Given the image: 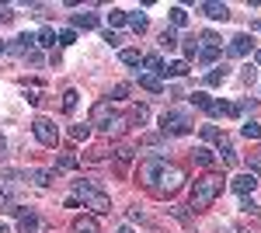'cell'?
I'll list each match as a JSON object with an SVG mask.
<instances>
[{
	"label": "cell",
	"instance_id": "28",
	"mask_svg": "<svg viewBox=\"0 0 261 233\" xmlns=\"http://www.w3.org/2000/svg\"><path fill=\"white\" fill-rule=\"evenodd\" d=\"M174 45H178V35H174L171 28H164L161 32V49H174Z\"/></svg>",
	"mask_w": 261,
	"mask_h": 233
},
{
	"label": "cell",
	"instance_id": "41",
	"mask_svg": "<svg viewBox=\"0 0 261 233\" xmlns=\"http://www.w3.org/2000/svg\"><path fill=\"white\" fill-rule=\"evenodd\" d=\"M4 150H7V139H4V136H0V153H4Z\"/></svg>",
	"mask_w": 261,
	"mask_h": 233
},
{
	"label": "cell",
	"instance_id": "2",
	"mask_svg": "<svg viewBox=\"0 0 261 233\" xmlns=\"http://www.w3.org/2000/svg\"><path fill=\"white\" fill-rule=\"evenodd\" d=\"M73 192H77V198H84V205L94 216L112 213V198H108V192H101L98 185H91V181H73Z\"/></svg>",
	"mask_w": 261,
	"mask_h": 233
},
{
	"label": "cell",
	"instance_id": "26",
	"mask_svg": "<svg viewBox=\"0 0 261 233\" xmlns=\"http://www.w3.org/2000/svg\"><path fill=\"white\" fill-rule=\"evenodd\" d=\"M77 101H81L77 91H66V94H63V112H77Z\"/></svg>",
	"mask_w": 261,
	"mask_h": 233
},
{
	"label": "cell",
	"instance_id": "8",
	"mask_svg": "<svg viewBox=\"0 0 261 233\" xmlns=\"http://www.w3.org/2000/svg\"><path fill=\"white\" fill-rule=\"evenodd\" d=\"M258 185H261V177L254 174V171H244V174H237V177H233V181H230V188H233V192H237V195H244V198H247V195L254 192Z\"/></svg>",
	"mask_w": 261,
	"mask_h": 233
},
{
	"label": "cell",
	"instance_id": "25",
	"mask_svg": "<svg viewBox=\"0 0 261 233\" xmlns=\"http://www.w3.org/2000/svg\"><path fill=\"white\" fill-rule=\"evenodd\" d=\"M129 24H133V32H136V35H143L150 21H146V14H129Z\"/></svg>",
	"mask_w": 261,
	"mask_h": 233
},
{
	"label": "cell",
	"instance_id": "35",
	"mask_svg": "<svg viewBox=\"0 0 261 233\" xmlns=\"http://www.w3.org/2000/svg\"><path fill=\"white\" fill-rule=\"evenodd\" d=\"M209 101H213V97L202 94V91H195V94H192V105H199V108H209Z\"/></svg>",
	"mask_w": 261,
	"mask_h": 233
},
{
	"label": "cell",
	"instance_id": "7",
	"mask_svg": "<svg viewBox=\"0 0 261 233\" xmlns=\"http://www.w3.org/2000/svg\"><path fill=\"white\" fill-rule=\"evenodd\" d=\"M112 122H115V115H112V101H98L94 108H91V125H98V129H112Z\"/></svg>",
	"mask_w": 261,
	"mask_h": 233
},
{
	"label": "cell",
	"instance_id": "11",
	"mask_svg": "<svg viewBox=\"0 0 261 233\" xmlns=\"http://www.w3.org/2000/svg\"><path fill=\"white\" fill-rule=\"evenodd\" d=\"M251 45H254V42H251V35H233V39H230V53H233V56H247V53H251Z\"/></svg>",
	"mask_w": 261,
	"mask_h": 233
},
{
	"label": "cell",
	"instance_id": "17",
	"mask_svg": "<svg viewBox=\"0 0 261 233\" xmlns=\"http://www.w3.org/2000/svg\"><path fill=\"white\" fill-rule=\"evenodd\" d=\"M220 160H223V164H230V167L237 164V153H233V146H230V139H226V136L220 139Z\"/></svg>",
	"mask_w": 261,
	"mask_h": 233
},
{
	"label": "cell",
	"instance_id": "21",
	"mask_svg": "<svg viewBox=\"0 0 261 233\" xmlns=\"http://www.w3.org/2000/svg\"><path fill=\"white\" fill-rule=\"evenodd\" d=\"M32 181L45 188V185H53V181H56V171H32Z\"/></svg>",
	"mask_w": 261,
	"mask_h": 233
},
{
	"label": "cell",
	"instance_id": "31",
	"mask_svg": "<svg viewBox=\"0 0 261 233\" xmlns=\"http://www.w3.org/2000/svg\"><path fill=\"white\" fill-rule=\"evenodd\" d=\"M133 118H136L140 125H146V122H150V108H146V105H136V108H133Z\"/></svg>",
	"mask_w": 261,
	"mask_h": 233
},
{
	"label": "cell",
	"instance_id": "19",
	"mask_svg": "<svg viewBox=\"0 0 261 233\" xmlns=\"http://www.w3.org/2000/svg\"><path fill=\"white\" fill-rule=\"evenodd\" d=\"M143 66H146L153 77H161V73H164V59L161 56H143Z\"/></svg>",
	"mask_w": 261,
	"mask_h": 233
},
{
	"label": "cell",
	"instance_id": "45",
	"mask_svg": "<svg viewBox=\"0 0 261 233\" xmlns=\"http://www.w3.org/2000/svg\"><path fill=\"white\" fill-rule=\"evenodd\" d=\"M258 28H261V24H258Z\"/></svg>",
	"mask_w": 261,
	"mask_h": 233
},
{
	"label": "cell",
	"instance_id": "22",
	"mask_svg": "<svg viewBox=\"0 0 261 233\" xmlns=\"http://www.w3.org/2000/svg\"><path fill=\"white\" fill-rule=\"evenodd\" d=\"M241 136L244 139H261V125H258V122H244V125H241Z\"/></svg>",
	"mask_w": 261,
	"mask_h": 233
},
{
	"label": "cell",
	"instance_id": "6",
	"mask_svg": "<svg viewBox=\"0 0 261 233\" xmlns=\"http://www.w3.org/2000/svg\"><path fill=\"white\" fill-rule=\"evenodd\" d=\"M164 167H167V160H164V157H153V160H146V164L140 167V181L146 185V188H153V185H157V177H161V171H164Z\"/></svg>",
	"mask_w": 261,
	"mask_h": 233
},
{
	"label": "cell",
	"instance_id": "15",
	"mask_svg": "<svg viewBox=\"0 0 261 233\" xmlns=\"http://www.w3.org/2000/svg\"><path fill=\"white\" fill-rule=\"evenodd\" d=\"M226 77H230V66L223 63V66H216V70H213V73H205V84H209V87H220Z\"/></svg>",
	"mask_w": 261,
	"mask_h": 233
},
{
	"label": "cell",
	"instance_id": "40",
	"mask_svg": "<svg viewBox=\"0 0 261 233\" xmlns=\"http://www.w3.org/2000/svg\"><path fill=\"white\" fill-rule=\"evenodd\" d=\"M251 171H254V174L261 177V160H254V164H251Z\"/></svg>",
	"mask_w": 261,
	"mask_h": 233
},
{
	"label": "cell",
	"instance_id": "14",
	"mask_svg": "<svg viewBox=\"0 0 261 233\" xmlns=\"http://www.w3.org/2000/svg\"><path fill=\"white\" fill-rule=\"evenodd\" d=\"M56 42H60V35H56L53 28H42L39 35H35V45H42V49H53Z\"/></svg>",
	"mask_w": 261,
	"mask_h": 233
},
{
	"label": "cell",
	"instance_id": "1",
	"mask_svg": "<svg viewBox=\"0 0 261 233\" xmlns=\"http://www.w3.org/2000/svg\"><path fill=\"white\" fill-rule=\"evenodd\" d=\"M220 192H223V177L220 174H205L202 181H195V188H192V209L199 213V209H209L216 198H220Z\"/></svg>",
	"mask_w": 261,
	"mask_h": 233
},
{
	"label": "cell",
	"instance_id": "38",
	"mask_svg": "<svg viewBox=\"0 0 261 233\" xmlns=\"http://www.w3.org/2000/svg\"><path fill=\"white\" fill-rule=\"evenodd\" d=\"M77 42V32H60V45H73Z\"/></svg>",
	"mask_w": 261,
	"mask_h": 233
},
{
	"label": "cell",
	"instance_id": "37",
	"mask_svg": "<svg viewBox=\"0 0 261 233\" xmlns=\"http://www.w3.org/2000/svg\"><path fill=\"white\" fill-rule=\"evenodd\" d=\"M70 167H77V157H60V171H70Z\"/></svg>",
	"mask_w": 261,
	"mask_h": 233
},
{
	"label": "cell",
	"instance_id": "9",
	"mask_svg": "<svg viewBox=\"0 0 261 233\" xmlns=\"http://www.w3.org/2000/svg\"><path fill=\"white\" fill-rule=\"evenodd\" d=\"M11 213L18 216V230H21V233H35V230H39V216H35V213H28L24 205H14Z\"/></svg>",
	"mask_w": 261,
	"mask_h": 233
},
{
	"label": "cell",
	"instance_id": "20",
	"mask_svg": "<svg viewBox=\"0 0 261 233\" xmlns=\"http://www.w3.org/2000/svg\"><path fill=\"white\" fill-rule=\"evenodd\" d=\"M167 14H171V24H174V28H181V24H188V11H185V7H171Z\"/></svg>",
	"mask_w": 261,
	"mask_h": 233
},
{
	"label": "cell",
	"instance_id": "10",
	"mask_svg": "<svg viewBox=\"0 0 261 233\" xmlns=\"http://www.w3.org/2000/svg\"><path fill=\"white\" fill-rule=\"evenodd\" d=\"M202 14L213 18V21H226V18H230V7H226V4H213V0H205V4H202Z\"/></svg>",
	"mask_w": 261,
	"mask_h": 233
},
{
	"label": "cell",
	"instance_id": "4",
	"mask_svg": "<svg viewBox=\"0 0 261 233\" xmlns=\"http://www.w3.org/2000/svg\"><path fill=\"white\" fill-rule=\"evenodd\" d=\"M185 185V171L181 167H164L161 177H157V185H153V192L157 195H174Z\"/></svg>",
	"mask_w": 261,
	"mask_h": 233
},
{
	"label": "cell",
	"instance_id": "24",
	"mask_svg": "<svg viewBox=\"0 0 261 233\" xmlns=\"http://www.w3.org/2000/svg\"><path fill=\"white\" fill-rule=\"evenodd\" d=\"M195 160H199L202 167H213V164H216V157H213V150H205V146H199V150H195Z\"/></svg>",
	"mask_w": 261,
	"mask_h": 233
},
{
	"label": "cell",
	"instance_id": "33",
	"mask_svg": "<svg viewBox=\"0 0 261 233\" xmlns=\"http://www.w3.org/2000/svg\"><path fill=\"white\" fill-rule=\"evenodd\" d=\"M91 136V122H81V125H73V139H87Z\"/></svg>",
	"mask_w": 261,
	"mask_h": 233
},
{
	"label": "cell",
	"instance_id": "36",
	"mask_svg": "<svg viewBox=\"0 0 261 233\" xmlns=\"http://www.w3.org/2000/svg\"><path fill=\"white\" fill-rule=\"evenodd\" d=\"M185 56H188V59H195V56H199V42H195V39H192V42H185Z\"/></svg>",
	"mask_w": 261,
	"mask_h": 233
},
{
	"label": "cell",
	"instance_id": "18",
	"mask_svg": "<svg viewBox=\"0 0 261 233\" xmlns=\"http://www.w3.org/2000/svg\"><path fill=\"white\" fill-rule=\"evenodd\" d=\"M185 73H188V63H185V59H178V63H167V66H164L161 77H185Z\"/></svg>",
	"mask_w": 261,
	"mask_h": 233
},
{
	"label": "cell",
	"instance_id": "30",
	"mask_svg": "<svg viewBox=\"0 0 261 233\" xmlns=\"http://www.w3.org/2000/svg\"><path fill=\"white\" fill-rule=\"evenodd\" d=\"M202 139H209V143H220L223 133L216 129V125H202Z\"/></svg>",
	"mask_w": 261,
	"mask_h": 233
},
{
	"label": "cell",
	"instance_id": "29",
	"mask_svg": "<svg viewBox=\"0 0 261 233\" xmlns=\"http://www.w3.org/2000/svg\"><path fill=\"white\" fill-rule=\"evenodd\" d=\"M133 153H136V150H133V146H129V143H125V146H119V150H115V160H119L122 167H125V164H129V160H133Z\"/></svg>",
	"mask_w": 261,
	"mask_h": 233
},
{
	"label": "cell",
	"instance_id": "16",
	"mask_svg": "<svg viewBox=\"0 0 261 233\" xmlns=\"http://www.w3.org/2000/svg\"><path fill=\"white\" fill-rule=\"evenodd\" d=\"M73 233H98V223L91 216H77L73 219Z\"/></svg>",
	"mask_w": 261,
	"mask_h": 233
},
{
	"label": "cell",
	"instance_id": "3",
	"mask_svg": "<svg viewBox=\"0 0 261 233\" xmlns=\"http://www.w3.org/2000/svg\"><path fill=\"white\" fill-rule=\"evenodd\" d=\"M192 133V118L185 115L181 108H167L161 115V136H188Z\"/></svg>",
	"mask_w": 261,
	"mask_h": 233
},
{
	"label": "cell",
	"instance_id": "5",
	"mask_svg": "<svg viewBox=\"0 0 261 233\" xmlns=\"http://www.w3.org/2000/svg\"><path fill=\"white\" fill-rule=\"evenodd\" d=\"M32 129H35V139H39L42 146H56V143H60V129H56L53 118H35Z\"/></svg>",
	"mask_w": 261,
	"mask_h": 233
},
{
	"label": "cell",
	"instance_id": "44",
	"mask_svg": "<svg viewBox=\"0 0 261 233\" xmlns=\"http://www.w3.org/2000/svg\"><path fill=\"white\" fill-rule=\"evenodd\" d=\"M4 49H7V45H4V42H0V56H4Z\"/></svg>",
	"mask_w": 261,
	"mask_h": 233
},
{
	"label": "cell",
	"instance_id": "13",
	"mask_svg": "<svg viewBox=\"0 0 261 233\" xmlns=\"http://www.w3.org/2000/svg\"><path fill=\"white\" fill-rule=\"evenodd\" d=\"M140 87H143V91H150V94H161V91H164L161 77H153V73H140Z\"/></svg>",
	"mask_w": 261,
	"mask_h": 233
},
{
	"label": "cell",
	"instance_id": "43",
	"mask_svg": "<svg viewBox=\"0 0 261 233\" xmlns=\"http://www.w3.org/2000/svg\"><path fill=\"white\" fill-rule=\"evenodd\" d=\"M254 63H258V66H261V53H254Z\"/></svg>",
	"mask_w": 261,
	"mask_h": 233
},
{
	"label": "cell",
	"instance_id": "42",
	"mask_svg": "<svg viewBox=\"0 0 261 233\" xmlns=\"http://www.w3.org/2000/svg\"><path fill=\"white\" fill-rule=\"evenodd\" d=\"M119 233H133V226H122V230Z\"/></svg>",
	"mask_w": 261,
	"mask_h": 233
},
{
	"label": "cell",
	"instance_id": "34",
	"mask_svg": "<svg viewBox=\"0 0 261 233\" xmlns=\"http://www.w3.org/2000/svg\"><path fill=\"white\" fill-rule=\"evenodd\" d=\"M125 94H129V84H115L112 87V101H122Z\"/></svg>",
	"mask_w": 261,
	"mask_h": 233
},
{
	"label": "cell",
	"instance_id": "32",
	"mask_svg": "<svg viewBox=\"0 0 261 233\" xmlns=\"http://www.w3.org/2000/svg\"><path fill=\"white\" fill-rule=\"evenodd\" d=\"M32 45H35V35H21V39H18V45H14V49H18V53H28Z\"/></svg>",
	"mask_w": 261,
	"mask_h": 233
},
{
	"label": "cell",
	"instance_id": "27",
	"mask_svg": "<svg viewBox=\"0 0 261 233\" xmlns=\"http://www.w3.org/2000/svg\"><path fill=\"white\" fill-rule=\"evenodd\" d=\"M122 63H125V66H140L143 56L136 53V49H122Z\"/></svg>",
	"mask_w": 261,
	"mask_h": 233
},
{
	"label": "cell",
	"instance_id": "12",
	"mask_svg": "<svg viewBox=\"0 0 261 233\" xmlns=\"http://www.w3.org/2000/svg\"><path fill=\"white\" fill-rule=\"evenodd\" d=\"M73 28H84V32L98 28V14H91V11H81V14H73Z\"/></svg>",
	"mask_w": 261,
	"mask_h": 233
},
{
	"label": "cell",
	"instance_id": "39",
	"mask_svg": "<svg viewBox=\"0 0 261 233\" xmlns=\"http://www.w3.org/2000/svg\"><path fill=\"white\" fill-rule=\"evenodd\" d=\"M105 42H108V45H112V49H115V45H119V35H115V32H112V28H108V32H105Z\"/></svg>",
	"mask_w": 261,
	"mask_h": 233
},
{
	"label": "cell",
	"instance_id": "23",
	"mask_svg": "<svg viewBox=\"0 0 261 233\" xmlns=\"http://www.w3.org/2000/svg\"><path fill=\"white\" fill-rule=\"evenodd\" d=\"M125 21H129V14H125V11H119V7H112V14H108V24H112V32H115L119 24H125Z\"/></svg>",
	"mask_w": 261,
	"mask_h": 233
}]
</instances>
